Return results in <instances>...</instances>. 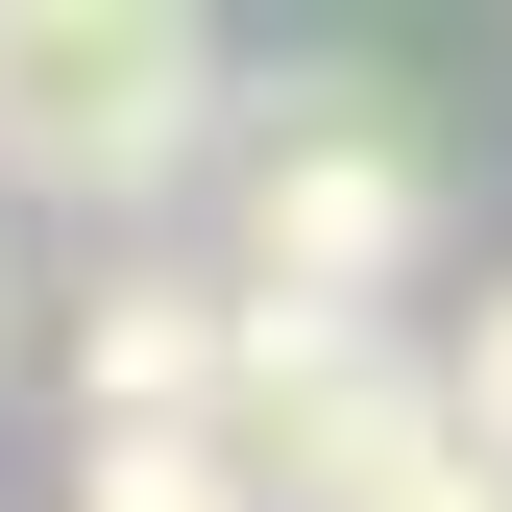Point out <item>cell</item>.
Here are the masks:
<instances>
[{
	"instance_id": "cell-7",
	"label": "cell",
	"mask_w": 512,
	"mask_h": 512,
	"mask_svg": "<svg viewBox=\"0 0 512 512\" xmlns=\"http://www.w3.org/2000/svg\"><path fill=\"white\" fill-rule=\"evenodd\" d=\"M415 512H512V464H464V488H415Z\"/></svg>"
},
{
	"instance_id": "cell-5",
	"label": "cell",
	"mask_w": 512,
	"mask_h": 512,
	"mask_svg": "<svg viewBox=\"0 0 512 512\" xmlns=\"http://www.w3.org/2000/svg\"><path fill=\"white\" fill-rule=\"evenodd\" d=\"M74 512H269L244 415H74Z\"/></svg>"
},
{
	"instance_id": "cell-4",
	"label": "cell",
	"mask_w": 512,
	"mask_h": 512,
	"mask_svg": "<svg viewBox=\"0 0 512 512\" xmlns=\"http://www.w3.org/2000/svg\"><path fill=\"white\" fill-rule=\"evenodd\" d=\"M244 391V269H171V244H122L74 293V415H220Z\"/></svg>"
},
{
	"instance_id": "cell-8",
	"label": "cell",
	"mask_w": 512,
	"mask_h": 512,
	"mask_svg": "<svg viewBox=\"0 0 512 512\" xmlns=\"http://www.w3.org/2000/svg\"><path fill=\"white\" fill-rule=\"evenodd\" d=\"M0 317H25V293H0Z\"/></svg>"
},
{
	"instance_id": "cell-1",
	"label": "cell",
	"mask_w": 512,
	"mask_h": 512,
	"mask_svg": "<svg viewBox=\"0 0 512 512\" xmlns=\"http://www.w3.org/2000/svg\"><path fill=\"white\" fill-rule=\"evenodd\" d=\"M220 0H0V196H49V220H147V196H196L220 171Z\"/></svg>"
},
{
	"instance_id": "cell-6",
	"label": "cell",
	"mask_w": 512,
	"mask_h": 512,
	"mask_svg": "<svg viewBox=\"0 0 512 512\" xmlns=\"http://www.w3.org/2000/svg\"><path fill=\"white\" fill-rule=\"evenodd\" d=\"M439 366H464V415H488V464H512V269L464 293V342H439Z\"/></svg>"
},
{
	"instance_id": "cell-2",
	"label": "cell",
	"mask_w": 512,
	"mask_h": 512,
	"mask_svg": "<svg viewBox=\"0 0 512 512\" xmlns=\"http://www.w3.org/2000/svg\"><path fill=\"white\" fill-rule=\"evenodd\" d=\"M244 464H269V512H415V488H464L488 464V415H464V366H415L366 293H269L244 269Z\"/></svg>"
},
{
	"instance_id": "cell-3",
	"label": "cell",
	"mask_w": 512,
	"mask_h": 512,
	"mask_svg": "<svg viewBox=\"0 0 512 512\" xmlns=\"http://www.w3.org/2000/svg\"><path fill=\"white\" fill-rule=\"evenodd\" d=\"M220 269L269 293H415L439 269V147L391 74H269L220 122Z\"/></svg>"
}]
</instances>
